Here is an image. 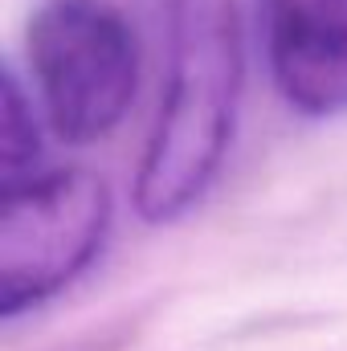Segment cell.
<instances>
[{"label": "cell", "instance_id": "1", "mask_svg": "<svg viewBox=\"0 0 347 351\" xmlns=\"http://www.w3.org/2000/svg\"><path fill=\"white\" fill-rule=\"evenodd\" d=\"M241 94V37L233 0H176L172 70L135 180L147 221H176L221 172Z\"/></svg>", "mask_w": 347, "mask_h": 351}, {"label": "cell", "instance_id": "2", "mask_svg": "<svg viewBox=\"0 0 347 351\" xmlns=\"http://www.w3.org/2000/svg\"><path fill=\"white\" fill-rule=\"evenodd\" d=\"M33 98L66 143L106 139L139 90V37L110 0H41L29 33Z\"/></svg>", "mask_w": 347, "mask_h": 351}, {"label": "cell", "instance_id": "3", "mask_svg": "<svg viewBox=\"0 0 347 351\" xmlns=\"http://www.w3.org/2000/svg\"><path fill=\"white\" fill-rule=\"evenodd\" d=\"M0 311L12 319L66 290L110 229V192L86 168H37L0 184Z\"/></svg>", "mask_w": 347, "mask_h": 351}, {"label": "cell", "instance_id": "4", "mask_svg": "<svg viewBox=\"0 0 347 351\" xmlns=\"http://www.w3.org/2000/svg\"><path fill=\"white\" fill-rule=\"evenodd\" d=\"M265 70L307 119L347 114V0H258Z\"/></svg>", "mask_w": 347, "mask_h": 351}, {"label": "cell", "instance_id": "5", "mask_svg": "<svg viewBox=\"0 0 347 351\" xmlns=\"http://www.w3.org/2000/svg\"><path fill=\"white\" fill-rule=\"evenodd\" d=\"M4 110H0V160H4V180L37 172L41 164V131L33 114V98L21 90L16 74L4 70Z\"/></svg>", "mask_w": 347, "mask_h": 351}]
</instances>
